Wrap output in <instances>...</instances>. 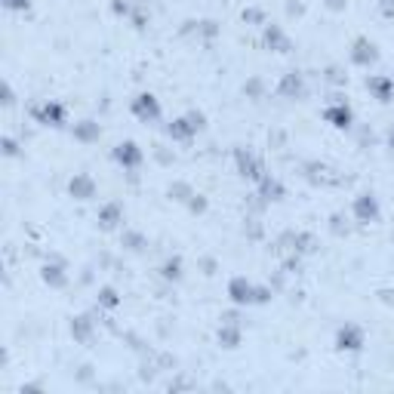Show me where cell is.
Returning a JSON list of instances; mask_svg holds the SVG:
<instances>
[{
	"mask_svg": "<svg viewBox=\"0 0 394 394\" xmlns=\"http://www.w3.org/2000/svg\"><path fill=\"white\" fill-rule=\"evenodd\" d=\"M351 216H354L361 225H372V222L382 219V206H379V197L372 191H361L354 200H351Z\"/></svg>",
	"mask_w": 394,
	"mask_h": 394,
	"instance_id": "cell-2",
	"label": "cell"
},
{
	"mask_svg": "<svg viewBox=\"0 0 394 394\" xmlns=\"http://www.w3.org/2000/svg\"><path fill=\"white\" fill-rule=\"evenodd\" d=\"M133 117H139L142 124H154V120H161V114H163V108H161V99L154 96V92H139V96L133 99Z\"/></svg>",
	"mask_w": 394,
	"mask_h": 394,
	"instance_id": "cell-6",
	"label": "cell"
},
{
	"mask_svg": "<svg viewBox=\"0 0 394 394\" xmlns=\"http://www.w3.org/2000/svg\"><path fill=\"white\" fill-rule=\"evenodd\" d=\"M234 170H238V176L247 179V182H259L265 176L262 161L249 151V148H234Z\"/></svg>",
	"mask_w": 394,
	"mask_h": 394,
	"instance_id": "cell-5",
	"label": "cell"
},
{
	"mask_svg": "<svg viewBox=\"0 0 394 394\" xmlns=\"http://www.w3.org/2000/svg\"><path fill=\"white\" fill-rule=\"evenodd\" d=\"M391 3H394V0H391Z\"/></svg>",
	"mask_w": 394,
	"mask_h": 394,
	"instance_id": "cell-37",
	"label": "cell"
},
{
	"mask_svg": "<svg viewBox=\"0 0 394 394\" xmlns=\"http://www.w3.org/2000/svg\"><path fill=\"white\" fill-rule=\"evenodd\" d=\"M327 81H329V83H345L348 77H345V74H339V68L333 65V68H327Z\"/></svg>",
	"mask_w": 394,
	"mask_h": 394,
	"instance_id": "cell-33",
	"label": "cell"
},
{
	"mask_svg": "<svg viewBox=\"0 0 394 394\" xmlns=\"http://www.w3.org/2000/svg\"><path fill=\"white\" fill-rule=\"evenodd\" d=\"M324 3H327L333 13H342V10H345V6H348V0H324Z\"/></svg>",
	"mask_w": 394,
	"mask_h": 394,
	"instance_id": "cell-35",
	"label": "cell"
},
{
	"mask_svg": "<svg viewBox=\"0 0 394 394\" xmlns=\"http://www.w3.org/2000/svg\"><path fill=\"white\" fill-rule=\"evenodd\" d=\"M367 90H370V96L376 99V102L388 105L394 99V77L391 74H370L367 77Z\"/></svg>",
	"mask_w": 394,
	"mask_h": 394,
	"instance_id": "cell-15",
	"label": "cell"
},
{
	"mask_svg": "<svg viewBox=\"0 0 394 394\" xmlns=\"http://www.w3.org/2000/svg\"><path fill=\"white\" fill-rule=\"evenodd\" d=\"M277 96L281 99H290V102H299V99L308 96V83L305 77L299 74V71H286L281 77V83H277Z\"/></svg>",
	"mask_w": 394,
	"mask_h": 394,
	"instance_id": "cell-9",
	"label": "cell"
},
{
	"mask_svg": "<svg viewBox=\"0 0 394 394\" xmlns=\"http://www.w3.org/2000/svg\"><path fill=\"white\" fill-rule=\"evenodd\" d=\"M324 120L333 130H351V124H354V111H351L348 102H333L324 108Z\"/></svg>",
	"mask_w": 394,
	"mask_h": 394,
	"instance_id": "cell-12",
	"label": "cell"
},
{
	"mask_svg": "<svg viewBox=\"0 0 394 394\" xmlns=\"http://www.w3.org/2000/svg\"><path fill=\"white\" fill-rule=\"evenodd\" d=\"M262 40H265V47L274 49V53H293V40L281 25H265L262 28Z\"/></svg>",
	"mask_w": 394,
	"mask_h": 394,
	"instance_id": "cell-17",
	"label": "cell"
},
{
	"mask_svg": "<svg viewBox=\"0 0 394 394\" xmlns=\"http://www.w3.org/2000/svg\"><path fill=\"white\" fill-rule=\"evenodd\" d=\"M228 302L234 308H249L256 305V284L247 274H234L228 281Z\"/></svg>",
	"mask_w": 394,
	"mask_h": 394,
	"instance_id": "cell-4",
	"label": "cell"
},
{
	"mask_svg": "<svg viewBox=\"0 0 394 394\" xmlns=\"http://www.w3.org/2000/svg\"><path fill=\"white\" fill-rule=\"evenodd\" d=\"M243 92H247L249 99H262V92H265V83L259 81V77H253V81H247V83H243Z\"/></svg>",
	"mask_w": 394,
	"mask_h": 394,
	"instance_id": "cell-27",
	"label": "cell"
},
{
	"mask_svg": "<svg viewBox=\"0 0 394 394\" xmlns=\"http://www.w3.org/2000/svg\"><path fill=\"white\" fill-rule=\"evenodd\" d=\"M173 200H179V204H188L191 197H195V191H191V185L188 182H173L170 185V191H167Z\"/></svg>",
	"mask_w": 394,
	"mask_h": 394,
	"instance_id": "cell-25",
	"label": "cell"
},
{
	"mask_svg": "<svg viewBox=\"0 0 394 394\" xmlns=\"http://www.w3.org/2000/svg\"><path fill=\"white\" fill-rule=\"evenodd\" d=\"M31 114H34V120H38V124L56 126V130H59V126H65V117H68L65 105H62V102H49V99H47L44 105H38Z\"/></svg>",
	"mask_w": 394,
	"mask_h": 394,
	"instance_id": "cell-10",
	"label": "cell"
},
{
	"mask_svg": "<svg viewBox=\"0 0 394 394\" xmlns=\"http://www.w3.org/2000/svg\"><path fill=\"white\" fill-rule=\"evenodd\" d=\"M130 22H133V28H139V31H142V28L148 25V13L142 10V6H136V10H133V16H130Z\"/></svg>",
	"mask_w": 394,
	"mask_h": 394,
	"instance_id": "cell-31",
	"label": "cell"
},
{
	"mask_svg": "<svg viewBox=\"0 0 394 394\" xmlns=\"http://www.w3.org/2000/svg\"><path fill=\"white\" fill-rule=\"evenodd\" d=\"M206 206H210V204H206L204 195H195V197L188 200V210H191V213H206Z\"/></svg>",
	"mask_w": 394,
	"mask_h": 394,
	"instance_id": "cell-32",
	"label": "cell"
},
{
	"mask_svg": "<svg viewBox=\"0 0 394 394\" xmlns=\"http://www.w3.org/2000/svg\"><path fill=\"white\" fill-rule=\"evenodd\" d=\"M333 345H336V351H342V354H357V351H363V345H367V333L357 324H342L336 329Z\"/></svg>",
	"mask_w": 394,
	"mask_h": 394,
	"instance_id": "cell-3",
	"label": "cell"
},
{
	"mask_svg": "<svg viewBox=\"0 0 394 394\" xmlns=\"http://www.w3.org/2000/svg\"><path fill=\"white\" fill-rule=\"evenodd\" d=\"M71 136H74L81 145H92V142H99L102 139V126L96 124V120H77L74 126H71Z\"/></svg>",
	"mask_w": 394,
	"mask_h": 394,
	"instance_id": "cell-20",
	"label": "cell"
},
{
	"mask_svg": "<svg viewBox=\"0 0 394 394\" xmlns=\"http://www.w3.org/2000/svg\"><path fill=\"white\" fill-rule=\"evenodd\" d=\"M133 10H136V6L130 3V0H114V3H111V13H114V16L130 19V16H133Z\"/></svg>",
	"mask_w": 394,
	"mask_h": 394,
	"instance_id": "cell-28",
	"label": "cell"
},
{
	"mask_svg": "<svg viewBox=\"0 0 394 394\" xmlns=\"http://www.w3.org/2000/svg\"><path fill=\"white\" fill-rule=\"evenodd\" d=\"M256 197H262L265 204H277V200L286 197V188H284V182L277 176L265 173L259 182H256Z\"/></svg>",
	"mask_w": 394,
	"mask_h": 394,
	"instance_id": "cell-13",
	"label": "cell"
},
{
	"mask_svg": "<svg viewBox=\"0 0 394 394\" xmlns=\"http://www.w3.org/2000/svg\"><path fill=\"white\" fill-rule=\"evenodd\" d=\"M240 19L247 25H262V28L268 25V22H265V10H262V6H247V10L240 13Z\"/></svg>",
	"mask_w": 394,
	"mask_h": 394,
	"instance_id": "cell-26",
	"label": "cell"
},
{
	"mask_svg": "<svg viewBox=\"0 0 394 394\" xmlns=\"http://www.w3.org/2000/svg\"><path fill=\"white\" fill-rule=\"evenodd\" d=\"M3 3V10H10V13H28L31 10V0H0Z\"/></svg>",
	"mask_w": 394,
	"mask_h": 394,
	"instance_id": "cell-30",
	"label": "cell"
},
{
	"mask_svg": "<svg viewBox=\"0 0 394 394\" xmlns=\"http://www.w3.org/2000/svg\"><path fill=\"white\" fill-rule=\"evenodd\" d=\"M216 342L225 351H234V348H240V342H243V327L238 324V320H222V327L216 329Z\"/></svg>",
	"mask_w": 394,
	"mask_h": 394,
	"instance_id": "cell-16",
	"label": "cell"
},
{
	"mask_svg": "<svg viewBox=\"0 0 394 394\" xmlns=\"http://www.w3.org/2000/svg\"><path fill=\"white\" fill-rule=\"evenodd\" d=\"M120 243H124L126 249H133V253H139V249L148 247V240H145V234L142 231H124L120 234Z\"/></svg>",
	"mask_w": 394,
	"mask_h": 394,
	"instance_id": "cell-24",
	"label": "cell"
},
{
	"mask_svg": "<svg viewBox=\"0 0 394 394\" xmlns=\"http://www.w3.org/2000/svg\"><path fill=\"white\" fill-rule=\"evenodd\" d=\"M111 157H114V163H117V167H124V170H139L142 163H145V151H142V148L136 145L133 139L117 142V145H114V151H111Z\"/></svg>",
	"mask_w": 394,
	"mask_h": 394,
	"instance_id": "cell-7",
	"label": "cell"
},
{
	"mask_svg": "<svg viewBox=\"0 0 394 394\" xmlns=\"http://www.w3.org/2000/svg\"><path fill=\"white\" fill-rule=\"evenodd\" d=\"M204 126H206V114L204 111H188V114H182V117L170 120L167 136L173 142H191L200 130H204Z\"/></svg>",
	"mask_w": 394,
	"mask_h": 394,
	"instance_id": "cell-1",
	"label": "cell"
},
{
	"mask_svg": "<svg viewBox=\"0 0 394 394\" xmlns=\"http://www.w3.org/2000/svg\"><path fill=\"white\" fill-rule=\"evenodd\" d=\"M92 336H96V320H92L90 314H77V318H71V339L81 342V345H87Z\"/></svg>",
	"mask_w": 394,
	"mask_h": 394,
	"instance_id": "cell-18",
	"label": "cell"
},
{
	"mask_svg": "<svg viewBox=\"0 0 394 394\" xmlns=\"http://www.w3.org/2000/svg\"><path fill=\"white\" fill-rule=\"evenodd\" d=\"M96 222H99L102 231H117V228L124 225V204H120V200H108V204H102L99 206Z\"/></svg>",
	"mask_w": 394,
	"mask_h": 394,
	"instance_id": "cell-11",
	"label": "cell"
},
{
	"mask_svg": "<svg viewBox=\"0 0 394 394\" xmlns=\"http://www.w3.org/2000/svg\"><path fill=\"white\" fill-rule=\"evenodd\" d=\"M388 148H394V126H391V133H388Z\"/></svg>",
	"mask_w": 394,
	"mask_h": 394,
	"instance_id": "cell-36",
	"label": "cell"
},
{
	"mask_svg": "<svg viewBox=\"0 0 394 394\" xmlns=\"http://www.w3.org/2000/svg\"><path fill=\"white\" fill-rule=\"evenodd\" d=\"M348 59L357 68H372L379 62V47L370 38H354V44L348 49Z\"/></svg>",
	"mask_w": 394,
	"mask_h": 394,
	"instance_id": "cell-8",
	"label": "cell"
},
{
	"mask_svg": "<svg viewBox=\"0 0 394 394\" xmlns=\"http://www.w3.org/2000/svg\"><path fill=\"white\" fill-rule=\"evenodd\" d=\"M3 154H6V157H16V154H19L16 139H10V136H6V139H3Z\"/></svg>",
	"mask_w": 394,
	"mask_h": 394,
	"instance_id": "cell-34",
	"label": "cell"
},
{
	"mask_svg": "<svg viewBox=\"0 0 394 394\" xmlns=\"http://www.w3.org/2000/svg\"><path fill=\"white\" fill-rule=\"evenodd\" d=\"M293 249H296V253H314V249H318V240L308 231H296L293 234Z\"/></svg>",
	"mask_w": 394,
	"mask_h": 394,
	"instance_id": "cell-22",
	"label": "cell"
},
{
	"mask_svg": "<svg viewBox=\"0 0 394 394\" xmlns=\"http://www.w3.org/2000/svg\"><path fill=\"white\" fill-rule=\"evenodd\" d=\"M120 302H124V299H120V293L114 290V286H102V290H99V305L102 308L114 311V308H120Z\"/></svg>",
	"mask_w": 394,
	"mask_h": 394,
	"instance_id": "cell-23",
	"label": "cell"
},
{
	"mask_svg": "<svg viewBox=\"0 0 394 394\" xmlns=\"http://www.w3.org/2000/svg\"><path fill=\"white\" fill-rule=\"evenodd\" d=\"M68 195L74 200H92L99 195V185L90 173H74L71 176V182H68Z\"/></svg>",
	"mask_w": 394,
	"mask_h": 394,
	"instance_id": "cell-14",
	"label": "cell"
},
{
	"mask_svg": "<svg viewBox=\"0 0 394 394\" xmlns=\"http://www.w3.org/2000/svg\"><path fill=\"white\" fill-rule=\"evenodd\" d=\"M40 277H44V284L53 286V290H62V286L68 284V271H65V265H62V259L47 262L44 268H40Z\"/></svg>",
	"mask_w": 394,
	"mask_h": 394,
	"instance_id": "cell-19",
	"label": "cell"
},
{
	"mask_svg": "<svg viewBox=\"0 0 394 394\" xmlns=\"http://www.w3.org/2000/svg\"><path fill=\"white\" fill-rule=\"evenodd\" d=\"M182 268H185V265H182V256H170V259L161 265V277H163L167 284H179V281H182V274H185Z\"/></svg>",
	"mask_w": 394,
	"mask_h": 394,
	"instance_id": "cell-21",
	"label": "cell"
},
{
	"mask_svg": "<svg viewBox=\"0 0 394 394\" xmlns=\"http://www.w3.org/2000/svg\"><path fill=\"white\" fill-rule=\"evenodd\" d=\"M271 299H274V290L265 284H256V305H268Z\"/></svg>",
	"mask_w": 394,
	"mask_h": 394,
	"instance_id": "cell-29",
	"label": "cell"
},
{
	"mask_svg": "<svg viewBox=\"0 0 394 394\" xmlns=\"http://www.w3.org/2000/svg\"><path fill=\"white\" fill-rule=\"evenodd\" d=\"M391 77H394V74H391Z\"/></svg>",
	"mask_w": 394,
	"mask_h": 394,
	"instance_id": "cell-38",
	"label": "cell"
}]
</instances>
